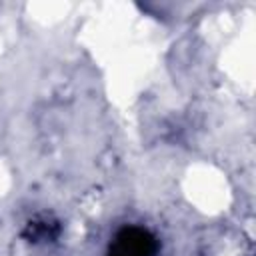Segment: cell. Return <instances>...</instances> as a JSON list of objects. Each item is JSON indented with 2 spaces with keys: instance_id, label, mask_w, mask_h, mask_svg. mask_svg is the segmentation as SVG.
<instances>
[{
  "instance_id": "1",
  "label": "cell",
  "mask_w": 256,
  "mask_h": 256,
  "mask_svg": "<svg viewBox=\"0 0 256 256\" xmlns=\"http://www.w3.org/2000/svg\"><path fill=\"white\" fill-rule=\"evenodd\" d=\"M152 254V238L142 230H126L118 236L114 246V256H150Z\"/></svg>"
}]
</instances>
